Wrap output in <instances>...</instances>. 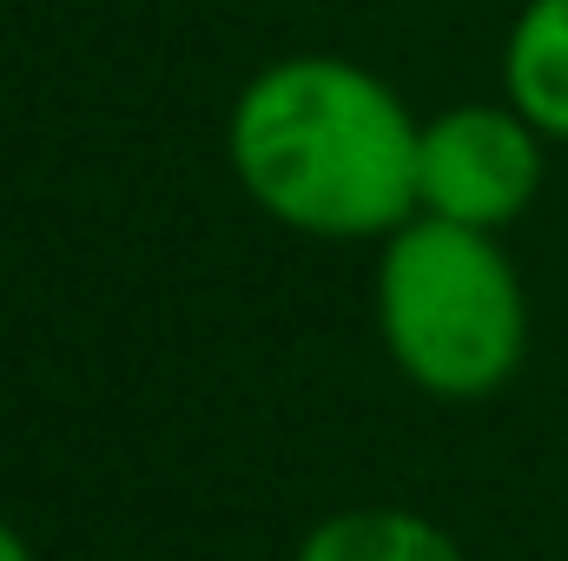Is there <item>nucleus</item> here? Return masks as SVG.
<instances>
[{
    "instance_id": "1",
    "label": "nucleus",
    "mask_w": 568,
    "mask_h": 561,
    "mask_svg": "<svg viewBox=\"0 0 568 561\" xmlns=\"http://www.w3.org/2000/svg\"><path fill=\"white\" fill-rule=\"evenodd\" d=\"M410 106L357 60L291 53L258 67L225 120V159L245 198L304 238H390L417 218Z\"/></svg>"
},
{
    "instance_id": "2",
    "label": "nucleus",
    "mask_w": 568,
    "mask_h": 561,
    "mask_svg": "<svg viewBox=\"0 0 568 561\" xmlns=\"http://www.w3.org/2000/svg\"><path fill=\"white\" fill-rule=\"evenodd\" d=\"M377 337L429 397H496L529 357V297L496 232L429 212L404 218L377 258Z\"/></svg>"
},
{
    "instance_id": "3",
    "label": "nucleus",
    "mask_w": 568,
    "mask_h": 561,
    "mask_svg": "<svg viewBox=\"0 0 568 561\" xmlns=\"http://www.w3.org/2000/svg\"><path fill=\"white\" fill-rule=\"evenodd\" d=\"M542 165H549V140L509 100L449 106L424 120L417 133V212L476 225V232H503L536 205Z\"/></svg>"
},
{
    "instance_id": "4",
    "label": "nucleus",
    "mask_w": 568,
    "mask_h": 561,
    "mask_svg": "<svg viewBox=\"0 0 568 561\" xmlns=\"http://www.w3.org/2000/svg\"><path fill=\"white\" fill-rule=\"evenodd\" d=\"M509 106L536 120L549 145H568V0H529L503 40Z\"/></svg>"
},
{
    "instance_id": "5",
    "label": "nucleus",
    "mask_w": 568,
    "mask_h": 561,
    "mask_svg": "<svg viewBox=\"0 0 568 561\" xmlns=\"http://www.w3.org/2000/svg\"><path fill=\"white\" fill-rule=\"evenodd\" d=\"M291 561H469L463 542L429 522L417 509H390V502H371V509H337L324 516Z\"/></svg>"
},
{
    "instance_id": "6",
    "label": "nucleus",
    "mask_w": 568,
    "mask_h": 561,
    "mask_svg": "<svg viewBox=\"0 0 568 561\" xmlns=\"http://www.w3.org/2000/svg\"><path fill=\"white\" fill-rule=\"evenodd\" d=\"M0 561H33V549H27V536L0 516Z\"/></svg>"
}]
</instances>
